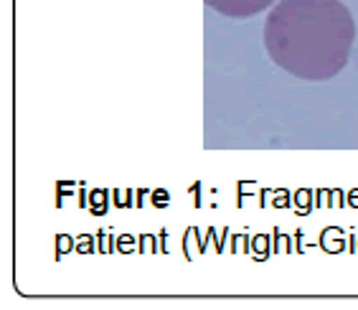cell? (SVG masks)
I'll return each instance as SVG.
<instances>
[{"instance_id": "cell-1", "label": "cell", "mask_w": 358, "mask_h": 310, "mask_svg": "<svg viewBox=\"0 0 358 310\" xmlns=\"http://www.w3.org/2000/svg\"><path fill=\"white\" fill-rule=\"evenodd\" d=\"M356 23L341 0H280L264 23V48L287 74L323 82L351 59Z\"/></svg>"}, {"instance_id": "cell-2", "label": "cell", "mask_w": 358, "mask_h": 310, "mask_svg": "<svg viewBox=\"0 0 358 310\" xmlns=\"http://www.w3.org/2000/svg\"><path fill=\"white\" fill-rule=\"evenodd\" d=\"M206 6L229 18H249V15L267 10L272 0H206Z\"/></svg>"}]
</instances>
